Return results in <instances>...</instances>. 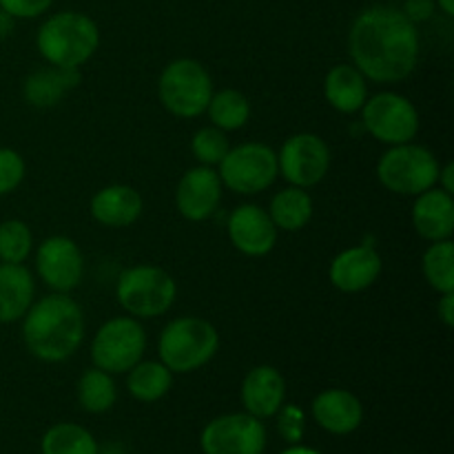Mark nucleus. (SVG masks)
<instances>
[{"instance_id":"obj_1","label":"nucleus","mask_w":454,"mask_h":454,"mask_svg":"<svg viewBox=\"0 0 454 454\" xmlns=\"http://www.w3.org/2000/svg\"><path fill=\"white\" fill-rule=\"evenodd\" d=\"M353 67L372 82H399L415 71L419 60V31L402 9H364L348 31Z\"/></svg>"},{"instance_id":"obj_2","label":"nucleus","mask_w":454,"mask_h":454,"mask_svg":"<svg viewBox=\"0 0 454 454\" xmlns=\"http://www.w3.org/2000/svg\"><path fill=\"white\" fill-rule=\"evenodd\" d=\"M22 340L35 359L47 364L74 357L84 341V315L67 293L34 301L22 317Z\"/></svg>"},{"instance_id":"obj_3","label":"nucleus","mask_w":454,"mask_h":454,"mask_svg":"<svg viewBox=\"0 0 454 454\" xmlns=\"http://www.w3.org/2000/svg\"><path fill=\"white\" fill-rule=\"evenodd\" d=\"M35 43L40 56L51 67L80 69L100 47V31L84 13L60 12L43 22Z\"/></svg>"},{"instance_id":"obj_4","label":"nucleus","mask_w":454,"mask_h":454,"mask_svg":"<svg viewBox=\"0 0 454 454\" xmlns=\"http://www.w3.org/2000/svg\"><path fill=\"white\" fill-rule=\"evenodd\" d=\"M220 348L215 326L202 317H177L160 335V362L171 372H193L207 366Z\"/></svg>"},{"instance_id":"obj_5","label":"nucleus","mask_w":454,"mask_h":454,"mask_svg":"<svg viewBox=\"0 0 454 454\" xmlns=\"http://www.w3.org/2000/svg\"><path fill=\"white\" fill-rule=\"evenodd\" d=\"M176 295V279L164 269L149 264L122 270L115 284L118 304L136 319L160 317L171 309Z\"/></svg>"},{"instance_id":"obj_6","label":"nucleus","mask_w":454,"mask_h":454,"mask_svg":"<svg viewBox=\"0 0 454 454\" xmlns=\"http://www.w3.org/2000/svg\"><path fill=\"white\" fill-rule=\"evenodd\" d=\"M439 160L430 149L421 145H395L377 162V177L390 193L412 195L437 186Z\"/></svg>"},{"instance_id":"obj_7","label":"nucleus","mask_w":454,"mask_h":454,"mask_svg":"<svg viewBox=\"0 0 454 454\" xmlns=\"http://www.w3.org/2000/svg\"><path fill=\"white\" fill-rule=\"evenodd\" d=\"M158 93L164 109L176 118H198L211 102L213 80L202 62L180 58L164 67Z\"/></svg>"},{"instance_id":"obj_8","label":"nucleus","mask_w":454,"mask_h":454,"mask_svg":"<svg viewBox=\"0 0 454 454\" xmlns=\"http://www.w3.org/2000/svg\"><path fill=\"white\" fill-rule=\"evenodd\" d=\"M278 153L260 142H247L229 149L220 162L222 184L239 195H255L278 180Z\"/></svg>"},{"instance_id":"obj_9","label":"nucleus","mask_w":454,"mask_h":454,"mask_svg":"<svg viewBox=\"0 0 454 454\" xmlns=\"http://www.w3.org/2000/svg\"><path fill=\"white\" fill-rule=\"evenodd\" d=\"M145 348L146 333L136 317L109 319L93 337V366L111 375L129 372L137 362H142Z\"/></svg>"},{"instance_id":"obj_10","label":"nucleus","mask_w":454,"mask_h":454,"mask_svg":"<svg viewBox=\"0 0 454 454\" xmlns=\"http://www.w3.org/2000/svg\"><path fill=\"white\" fill-rule=\"evenodd\" d=\"M364 129L384 145H406L419 131V114L406 96L384 91L368 98L362 106Z\"/></svg>"},{"instance_id":"obj_11","label":"nucleus","mask_w":454,"mask_h":454,"mask_svg":"<svg viewBox=\"0 0 454 454\" xmlns=\"http://www.w3.org/2000/svg\"><path fill=\"white\" fill-rule=\"evenodd\" d=\"M204 454H264L266 428L248 412L222 415L200 434Z\"/></svg>"},{"instance_id":"obj_12","label":"nucleus","mask_w":454,"mask_h":454,"mask_svg":"<svg viewBox=\"0 0 454 454\" xmlns=\"http://www.w3.org/2000/svg\"><path fill=\"white\" fill-rule=\"evenodd\" d=\"M278 168L291 186L310 189L326 177L331 168V149L315 133H295L282 145Z\"/></svg>"},{"instance_id":"obj_13","label":"nucleus","mask_w":454,"mask_h":454,"mask_svg":"<svg viewBox=\"0 0 454 454\" xmlns=\"http://www.w3.org/2000/svg\"><path fill=\"white\" fill-rule=\"evenodd\" d=\"M35 269L40 279L56 293H69L80 284L84 273L82 251L65 235L47 238L35 253Z\"/></svg>"},{"instance_id":"obj_14","label":"nucleus","mask_w":454,"mask_h":454,"mask_svg":"<svg viewBox=\"0 0 454 454\" xmlns=\"http://www.w3.org/2000/svg\"><path fill=\"white\" fill-rule=\"evenodd\" d=\"M222 200V180L211 167L189 168L176 191V207L189 222H204L217 211Z\"/></svg>"},{"instance_id":"obj_15","label":"nucleus","mask_w":454,"mask_h":454,"mask_svg":"<svg viewBox=\"0 0 454 454\" xmlns=\"http://www.w3.org/2000/svg\"><path fill=\"white\" fill-rule=\"evenodd\" d=\"M229 238L248 257L269 255L278 244V226L269 213L255 204H242L229 217Z\"/></svg>"},{"instance_id":"obj_16","label":"nucleus","mask_w":454,"mask_h":454,"mask_svg":"<svg viewBox=\"0 0 454 454\" xmlns=\"http://www.w3.org/2000/svg\"><path fill=\"white\" fill-rule=\"evenodd\" d=\"M381 269H384V262H381L380 253L372 247H368V244H362V247L341 251L331 262L328 278H331V284L337 291L359 293L366 291L368 286L377 282Z\"/></svg>"},{"instance_id":"obj_17","label":"nucleus","mask_w":454,"mask_h":454,"mask_svg":"<svg viewBox=\"0 0 454 454\" xmlns=\"http://www.w3.org/2000/svg\"><path fill=\"white\" fill-rule=\"evenodd\" d=\"M286 397V384L278 368L255 366L247 372L242 381V403L248 415L257 419H269L278 415Z\"/></svg>"},{"instance_id":"obj_18","label":"nucleus","mask_w":454,"mask_h":454,"mask_svg":"<svg viewBox=\"0 0 454 454\" xmlns=\"http://www.w3.org/2000/svg\"><path fill=\"white\" fill-rule=\"evenodd\" d=\"M412 226L428 242L450 239L454 233V200L439 186L417 195L412 207Z\"/></svg>"},{"instance_id":"obj_19","label":"nucleus","mask_w":454,"mask_h":454,"mask_svg":"<svg viewBox=\"0 0 454 454\" xmlns=\"http://www.w3.org/2000/svg\"><path fill=\"white\" fill-rule=\"evenodd\" d=\"M313 417L326 433L350 434L362 426L364 406L348 390L331 388L313 399Z\"/></svg>"},{"instance_id":"obj_20","label":"nucleus","mask_w":454,"mask_h":454,"mask_svg":"<svg viewBox=\"0 0 454 454\" xmlns=\"http://www.w3.org/2000/svg\"><path fill=\"white\" fill-rule=\"evenodd\" d=\"M142 198L133 186L111 184L98 191L91 198V215L106 229L131 226L142 215Z\"/></svg>"},{"instance_id":"obj_21","label":"nucleus","mask_w":454,"mask_h":454,"mask_svg":"<svg viewBox=\"0 0 454 454\" xmlns=\"http://www.w3.org/2000/svg\"><path fill=\"white\" fill-rule=\"evenodd\" d=\"M35 284L22 264L0 262V324H13L25 317L34 304Z\"/></svg>"},{"instance_id":"obj_22","label":"nucleus","mask_w":454,"mask_h":454,"mask_svg":"<svg viewBox=\"0 0 454 454\" xmlns=\"http://www.w3.org/2000/svg\"><path fill=\"white\" fill-rule=\"evenodd\" d=\"M324 96L328 105L340 114H355L362 111L368 100V84L362 71L353 65L333 67L324 80Z\"/></svg>"},{"instance_id":"obj_23","label":"nucleus","mask_w":454,"mask_h":454,"mask_svg":"<svg viewBox=\"0 0 454 454\" xmlns=\"http://www.w3.org/2000/svg\"><path fill=\"white\" fill-rule=\"evenodd\" d=\"M80 82L78 69H60V67H49V69H40L35 74H31L25 80V100L29 105L40 106H53L60 102L62 96L71 91L75 84Z\"/></svg>"},{"instance_id":"obj_24","label":"nucleus","mask_w":454,"mask_h":454,"mask_svg":"<svg viewBox=\"0 0 454 454\" xmlns=\"http://www.w3.org/2000/svg\"><path fill=\"white\" fill-rule=\"evenodd\" d=\"M270 220L278 231H300L313 217V198L300 186H288L278 191L270 200Z\"/></svg>"},{"instance_id":"obj_25","label":"nucleus","mask_w":454,"mask_h":454,"mask_svg":"<svg viewBox=\"0 0 454 454\" xmlns=\"http://www.w3.org/2000/svg\"><path fill=\"white\" fill-rule=\"evenodd\" d=\"M171 386L173 372L162 362H137L127 377L129 393L142 403L160 402Z\"/></svg>"},{"instance_id":"obj_26","label":"nucleus","mask_w":454,"mask_h":454,"mask_svg":"<svg viewBox=\"0 0 454 454\" xmlns=\"http://www.w3.org/2000/svg\"><path fill=\"white\" fill-rule=\"evenodd\" d=\"M43 454H100L96 437L78 424H56L40 442Z\"/></svg>"},{"instance_id":"obj_27","label":"nucleus","mask_w":454,"mask_h":454,"mask_svg":"<svg viewBox=\"0 0 454 454\" xmlns=\"http://www.w3.org/2000/svg\"><path fill=\"white\" fill-rule=\"evenodd\" d=\"M207 111L213 127L222 129L224 133L238 131L251 118V105H248L247 96L235 89H222V91L213 93Z\"/></svg>"},{"instance_id":"obj_28","label":"nucleus","mask_w":454,"mask_h":454,"mask_svg":"<svg viewBox=\"0 0 454 454\" xmlns=\"http://www.w3.org/2000/svg\"><path fill=\"white\" fill-rule=\"evenodd\" d=\"M118 399V388L111 377V372L100 368H89L78 381V402L87 412L100 415L114 408Z\"/></svg>"},{"instance_id":"obj_29","label":"nucleus","mask_w":454,"mask_h":454,"mask_svg":"<svg viewBox=\"0 0 454 454\" xmlns=\"http://www.w3.org/2000/svg\"><path fill=\"white\" fill-rule=\"evenodd\" d=\"M424 278L437 293L454 291V244L450 239L430 244L421 260Z\"/></svg>"},{"instance_id":"obj_30","label":"nucleus","mask_w":454,"mask_h":454,"mask_svg":"<svg viewBox=\"0 0 454 454\" xmlns=\"http://www.w3.org/2000/svg\"><path fill=\"white\" fill-rule=\"evenodd\" d=\"M34 248V235L22 220H4L0 224V262L22 264Z\"/></svg>"},{"instance_id":"obj_31","label":"nucleus","mask_w":454,"mask_h":454,"mask_svg":"<svg viewBox=\"0 0 454 454\" xmlns=\"http://www.w3.org/2000/svg\"><path fill=\"white\" fill-rule=\"evenodd\" d=\"M229 140H226V133L217 127H204L191 140V151H193L195 160L204 167H213V164H220L224 160V155L229 153Z\"/></svg>"},{"instance_id":"obj_32","label":"nucleus","mask_w":454,"mask_h":454,"mask_svg":"<svg viewBox=\"0 0 454 454\" xmlns=\"http://www.w3.org/2000/svg\"><path fill=\"white\" fill-rule=\"evenodd\" d=\"M25 177V160L13 149L0 146V198L20 186Z\"/></svg>"},{"instance_id":"obj_33","label":"nucleus","mask_w":454,"mask_h":454,"mask_svg":"<svg viewBox=\"0 0 454 454\" xmlns=\"http://www.w3.org/2000/svg\"><path fill=\"white\" fill-rule=\"evenodd\" d=\"M278 426L288 443H297L301 439V430H304V412L295 406H282L278 411Z\"/></svg>"},{"instance_id":"obj_34","label":"nucleus","mask_w":454,"mask_h":454,"mask_svg":"<svg viewBox=\"0 0 454 454\" xmlns=\"http://www.w3.org/2000/svg\"><path fill=\"white\" fill-rule=\"evenodd\" d=\"M53 0H0V9L13 18H38L51 7Z\"/></svg>"},{"instance_id":"obj_35","label":"nucleus","mask_w":454,"mask_h":454,"mask_svg":"<svg viewBox=\"0 0 454 454\" xmlns=\"http://www.w3.org/2000/svg\"><path fill=\"white\" fill-rule=\"evenodd\" d=\"M403 16L408 18L411 22H424L428 20L430 16L434 13V0H406L403 4Z\"/></svg>"},{"instance_id":"obj_36","label":"nucleus","mask_w":454,"mask_h":454,"mask_svg":"<svg viewBox=\"0 0 454 454\" xmlns=\"http://www.w3.org/2000/svg\"><path fill=\"white\" fill-rule=\"evenodd\" d=\"M439 319L446 324L448 328L454 326V291L452 293H442V300L437 304Z\"/></svg>"},{"instance_id":"obj_37","label":"nucleus","mask_w":454,"mask_h":454,"mask_svg":"<svg viewBox=\"0 0 454 454\" xmlns=\"http://www.w3.org/2000/svg\"><path fill=\"white\" fill-rule=\"evenodd\" d=\"M452 176H454V167L452 164H446V167L439 168V177H437V186L439 189H443L446 193L452 195L454 191V184H452Z\"/></svg>"},{"instance_id":"obj_38","label":"nucleus","mask_w":454,"mask_h":454,"mask_svg":"<svg viewBox=\"0 0 454 454\" xmlns=\"http://www.w3.org/2000/svg\"><path fill=\"white\" fill-rule=\"evenodd\" d=\"M13 31V16H9L4 9H0V40L7 38Z\"/></svg>"},{"instance_id":"obj_39","label":"nucleus","mask_w":454,"mask_h":454,"mask_svg":"<svg viewBox=\"0 0 454 454\" xmlns=\"http://www.w3.org/2000/svg\"><path fill=\"white\" fill-rule=\"evenodd\" d=\"M437 7L442 9L446 16H454V0H437Z\"/></svg>"},{"instance_id":"obj_40","label":"nucleus","mask_w":454,"mask_h":454,"mask_svg":"<svg viewBox=\"0 0 454 454\" xmlns=\"http://www.w3.org/2000/svg\"><path fill=\"white\" fill-rule=\"evenodd\" d=\"M282 454H322V452L313 450V448H304V446H293V448H288V450H284Z\"/></svg>"}]
</instances>
